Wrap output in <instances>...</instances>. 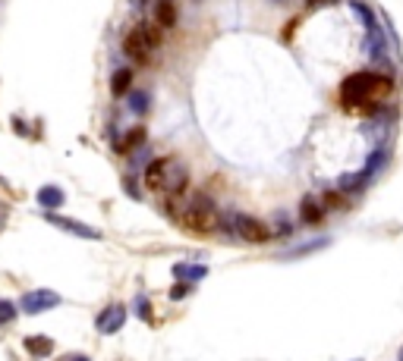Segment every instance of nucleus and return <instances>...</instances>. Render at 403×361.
Returning a JSON list of instances; mask_svg holds the SVG:
<instances>
[{"mask_svg":"<svg viewBox=\"0 0 403 361\" xmlns=\"http://www.w3.org/2000/svg\"><path fill=\"white\" fill-rule=\"evenodd\" d=\"M57 305H60V295L54 289H35V292H29L23 299V311H29V314H41V311H51Z\"/></svg>","mask_w":403,"mask_h":361,"instance_id":"nucleus-7","label":"nucleus"},{"mask_svg":"<svg viewBox=\"0 0 403 361\" xmlns=\"http://www.w3.org/2000/svg\"><path fill=\"white\" fill-rule=\"evenodd\" d=\"M139 29H142L145 41H149L151 47H161V41H164V35H161V32H164V29H161V25H157V23H151V19H149V23H142V25H139Z\"/></svg>","mask_w":403,"mask_h":361,"instance_id":"nucleus-20","label":"nucleus"},{"mask_svg":"<svg viewBox=\"0 0 403 361\" xmlns=\"http://www.w3.org/2000/svg\"><path fill=\"white\" fill-rule=\"evenodd\" d=\"M321 217H325V207L315 201V195H306V198L299 201V220L303 223L315 226V223H321Z\"/></svg>","mask_w":403,"mask_h":361,"instance_id":"nucleus-11","label":"nucleus"},{"mask_svg":"<svg viewBox=\"0 0 403 361\" xmlns=\"http://www.w3.org/2000/svg\"><path fill=\"white\" fill-rule=\"evenodd\" d=\"M233 229H237V236L243 239V242H249V245H261V242H268V239H271V229L265 226L261 220L249 217V214H237V217H233Z\"/></svg>","mask_w":403,"mask_h":361,"instance_id":"nucleus-4","label":"nucleus"},{"mask_svg":"<svg viewBox=\"0 0 403 361\" xmlns=\"http://www.w3.org/2000/svg\"><path fill=\"white\" fill-rule=\"evenodd\" d=\"M384 163H388V151H384V148H378V151H375V154L366 161V167H362V173H366V179H372L375 173H378V170L384 167Z\"/></svg>","mask_w":403,"mask_h":361,"instance_id":"nucleus-18","label":"nucleus"},{"mask_svg":"<svg viewBox=\"0 0 403 361\" xmlns=\"http://www.w3.org/2000/svg\"><path fill=\"white\" fill-rule=\"evenodd\" d=\"M135 311H139L142 317H151V308H149V299H145V295H139V299H135Z\"/></svg>","mask_w":403,"mask_h":361,"instance_id":"nucleus-24","label":"nucleus"},{"mask_svg":"<svg viewBox=\"0 0 403 361\" xmlns=\"http://www.w3.org/2000/svg\"><path fill=\"white\" fill-rule=\"evenodd\" d=\"M353 361H359V358H353Z\"/></svg>","mask_w":403,"mask_h":361,"instance_id":"nucleus-27","label":"nucleus"},{"mask_svg":"<svg viewBox=\"0 0 403 361\" xmlns=\"http://www.w3.org/2000/svg\"><path fill=\"white\" fill-rule=\"evenodd\" d=\"M129 107H133V113H139V117H142V113H149V107H151V101H149V95H145V91H129Z\"/></svg>","mask_w":403,"mask_h":361,"instance_id":"nucleus-21","label":"nucleus"},{"mask_svg":"<svg viewBox=\"0 0 403 361\" xmlns=\"http://www.w3.org/2000/svg\"><path fill=\"white\" fill-rule=\"evenodd\" d=\"M133 89V69H113L111 75V95L113 97H127Z\"/></svg>","mask_w":403,"mask_h":361,"instance_id":"nucleus-12","label":"nucleus"},{"mask_svg":"<svg viewBox=\"0 0 403 361\" xmlns=\"http://www.w3.org/2000/svg\"><path fill=\"white\" fill-rule=\"evenodd\" d=\"M353 10L362 16V25H366V51H369V57H372L375 63H384V57H388V41H384V32H381L375 13L366 7V3H359V0H353Z\"/></svg>","mask_w":403,"mask_h":361,"instance_id":"nucleus-3","label":"nucleus"},{"mask_svg":"<svg viewBox=\"0 0 403 361\" xmlns=\"http://www.w3.org/2000/svg\"><path fill=\"white\" fill-rule=\"evenodd\" d=\"M149 13H151V23H157L161 29H173L177 19H179V10H177L173 0H151Z\"/></svg>","mask_w":403,"mask_h":361,"instance_id":"nucleus-8","label":"nucleus"},{"mask_svg":"<svg viewBox=\"0 0 403 361\" xmlns=\"http://www.w3.org/2000/svg\"><path fill=\"white\" fill-rule=\"evenodd\" d=\"M189 183L186 167L177 161V157H164V183H161V192L164 195H183Z\"/></svg>","mask_w":403,"mask_h":361,"instance_id":"nucleus-5","label":"nucleus"},{"mask_svg":"<svg viewBox=\"0 0 403 361\" xmlns=\"http://www.w3.org/2000/svg\"><path fill=\"white\" fill-rule=\"evenodd\" d=\"M161 183H164V161H151L145 167V185L151 192H161Z\"/></svg>","mask_w":403,"mask_h":361,"instance_id":"nucleus-14","label":"nucleus"},{"mask_svg":"<svg viewBox=\"0 0 403 361\" xmlns=\"http://www.w3.org/2000/svg\"><path fill=\"white\" fill-rule=\"evenodd\" d=\"M369 179H366V173H362V170H359V173H350V176H340V189H344V192H359V189H362V185H366Z\"/></svg>","mask_w":403,"mask_h":361,"instance_id":"nucleus-19","label":"nucleus"},{"mask_svg":"<svg viewBox=\"0 0 403 361\" xmlns=\"http://www.w3.org/2000/svg\"><path fill=\"white\" fill-rule=\"evenodd\" d=\"M151 51H155V47H151L149 41H145L142 29H139V25H135V29H129V35L123 38V54H127L129 60H139V63H149Z\"/></svg>","mask_w":403,"mask_h":361,"instance_id":"nucleus-6","label":"nucleus"},{"mask_svg":"<svg viewBox=\"0 0 403 361\" xmlns=\"http://www.w3.org/2000/svg\"><path fill=\"white\" fill-rule=\"evenodd\" d=\"M394 91V79L391 75H381V73H353L344 79L340 85V101L347 107H366L372 110L378 97H388Z\"/></svg>","mask_w":403,"mask_h":361,"instance_id":"nucleus-1","label":"nucleus"},{"mask_svg":"<svg viewBox=\"0 0 403 361\" xmlns=\"http://www.w3.org/2000/svg\"><path fill=\"white\" fill-rule=\"evenodd\" d=\"M309 10H321V7H331V3H337V0H306Z\"/></svg>","mask_w":403,"mask_h":361,"instance_id":"nucleus-25","label":"nucleus"},{"mask_svg":"<svg viewBox=\"0 0 403 361\" xmlns=\"http://www.w3.org/2000/svg\"><path fill=\"white\" fill-rule=\"evenodd\" d=\"M25 352L35 355V358H47V355L54 352V339H47V336H29V339H25Z\"/></svg>","mask_w":403,"mask_h":361,"instance_id":"nucleus-13","label":"nucleus"},{"mask_svg":"<svg viewBox=\"0 0 403 361\" xmlns=\"http://www.w3.org/2000/svg\"><path fill=\"white\" fill-rule=\"evenodd\" d=\"M123 321H127V308L123 305H111L107 311H101L98 314V333H105V336H111V333H117L120 327H123Z\"/></svg>","mask_w":403,"mask_h":361,"instance_id":"nucleus-9","label":"nucleus"},{"mask_svg":"<svg viewBox=\"0 0 403 361\" xmlns=\"http://www.w3.org/2000/svg\"><path fill=\"white\" fill-rule=\"evenodd\" d=\"M47 223H54V226L67 229V233H73V236H83V239H101V233L91 226H85V223L73 220V217H57V214H47Z\"/></svg>","mask_w":403,"mask_h":361,"instance_id":"nucleus-10","label":"nucleus"},{"mask_svg":"<svg viewBox=\"0 0 403 361\" xmlns=\"http://www.w3.org/2000/svg\"><path fill=\"white\" fill-rule=\"evenodd\" d=\"M142 141H145V129H142V126H133V129H129V132L123 135L117 145H113V151H120V154H123V151H129V148H135V145H142Z\"/></svg>","mask_w":403,"mask_h":361,"instance_id":"nucleus-17","label":"nucleus"},{"mask_svg":"<svg viewBox=\"0 0 403 361\" xmlns=\"http://www.w3.org/2000/svg\"><path fill=\"white\" fill-rule=\"evenodd\" d=\"M63 189H57V185H45V189H38V205L41 207H60L63 205Z\"/></svg>","mask_w":403,"mask_h":361,"instance_id":"nucleus-15","label":"nucleus"},{"mask_svg":"<svg viewBox=\"0 0 403 361\" xmlns=\"http://www.w3.org/2000/svg\"><path fill=\"white\" fill-rule=\"evenodd\" d=\"M173 273H177V280L193 283V280H202V277L208 273V267L205 264H177L173 267Z\"/></svg>","mask_w":403,"mask_h":361,"instance_id":"nucleus-16","label":"nucleus"},{"mask_svg":"<svg viewBox=\"0 0 403 361\" xmlns=\"http://www.w3.org/2000/svg\"><path fill=\"white\" fill-rule=\"evenodd\" d=\"M10 321H16V305L0 299V324H10Z\"/></svg>","mask_w":403,"mask_h":361,"instance_id":"nucleus-22","label":"nucleus"},{"mask_svg":"<svg viewBox=\"0 0 403 361\" xmlns=\"http://www.w3.org/2000/svg\"><path fill=\"white\" fill-rule=\"evenodd\" d=\"M63 361H89L85 355H69V358H63Z\"/></svg>","mask_w":403,"mask_h":361,"instance_id":"nucleus-26","label":"nucleus"},{"mask_svg":"<svg viewBox=\"0 0 403 361\" xmlns=\"http://www.w3.org/2000/svg\"><path fill=\"white\" fill-rule=\"evenodd\" d=\"M179 220H183V226L186 229H195V233H211V229L217 226V211L215 205H211L205 195H193L186 205V211L179 214Z\"/></svg>","mask_w":403,"mask_h":361,"instance_id":"nucleus-2","label":"nucleus"},{"mask_svg":"<svg viewBox=\"0 0 403 361\" xmlns=\"http://www.w3.org/2000/svg\"><path fill=\"white\" fill-rule=\"evenodd\" d=\"M186 295H189V283H183V280H179L177 286L171 289V299H173V302H179V299H186Z\"/></svg>","mask_w":403,"mask_h":361,"instance_id":"nucleus-23","label":"nucleus"}]
</instances>
